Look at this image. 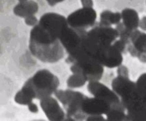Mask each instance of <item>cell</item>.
Segmentation results:
<instances>
[{
    "label": "cell",
    "instance_id": "obj_1",
    "mask_svg": "<svg viewBox=\"0 0 146 121\" xmlns=\"http://www.w3.org/2000/svg\"><path fill=\"white\" fill-rule=\"evenodd\" d=\"M25 83L30 88L35 98L40 100L54 93L60 84L58 78L46 69L38 71Z\"/></svg>",
    "mask_w": 146,
    "mask_h": 121
},
{
    "label": "cell",
    "instance_id": "obj_2",
    "mask_svg": "<svg viewBox=\"0 0 146 121\" xmlns=\"http://www.w3.org/2000/svg\"><path fill=\"white\" fill-rule=\"evenodd\" d=\"M54 94L66 111L65 120H86L87 116L82 113L81 110L82 102L86 96L84 94L72 89L57 90Z\"/></svg>",
    "mask_w": 146,
    "mask_h": 121
},
{
    "label": "cell",
    "instance_id": "obj_3",
    "mask_svg": "<svg viewBox=\"0 0 146 121\" xmlns=\"http://www.w3.org/2000/svg\"><path fill=\"white\" fill-rule=\"evenodd\" d=\"M89 57L104 67L110 69L118 67L123 61L122 54L111 45L95 43L86 52Z\"/></svg>",
    "mask_w": 146,
    "mask_h": 121
},
{
    "label": "cell",
    "instance_id": "obj_4",
    "mask_svg": "<svg viewBox=\"0 0 146 121\" xmlns=\"http://www.w3.org/2000/svg\"><path fill=\"white\" fill-rule=\"evenodd\" d=\"M70 68L72 74L80 75L90 82L99 81L103 75L104 67L82 53L73 60Z\"/></svg>",
    "mask_w": 146,
    "mask_h": 121
},
{
    "label": "cell",
    "instance_id": "obj_5",
    "mask_svg": "<svg viewBox=\"0 0 146 121\" xmlns=\"http://www.w3.org/2000/svg\"><path fill=\"white\" fill-rule=\"evenodd\" d=\"M97 17V12L93 8L82 7L71 13L66 19L70 27L86 30L96 24Z\"/></svg>",
    "mask_w": 146,
    "mask_h": 121
},
{
    "label": "cell",
    "instance_id": "obj_6",
    "mask_svg": "<svg viewBox=\"0 0 146 121\" xmlns=\"http://www.w3.org/2000/svg\"><path fill=\"white\" fill-rule=\"evenodd\" d=\"M87 89L94 97L107 103L111 107L110 110L124 107L115 92L99 81L89 82Z\"/></svg>",
    "mask_w": 146,
    "mask_h": 121
},
{
    "label": "cell",
    "instance_id": "obj_7",
    "mask_svg": "<svg viewBox=\"0 0 146 121\" xmlns=\"http://www.w3.org/2000/svg\"><path fill=\"white\" fill-rule=\"evenodd\" d=\"M38 24L59 40L64 30L69 26L65 17L53 12L46 13L42 16Z\"/></svg>",
    "mask_w": 146,
    "mask_h": 121
},
{
    "label": "cell",
    "instance_id": "obj_8",
    "mask_svg": "<svg viewBox=\"0 0 146 121\" xmlns=\"http://www.w3.org/2000/svg\"><path fill=\"white\" fill-rule=\"evenodd\" d=\"M30 51L42 61L53 63L60 60L64 56V48L60 42L51 46H40L29 44Z\"/></svg>",
    "mask_w": 146,
    "mask_h": 121
},
{
    "label": "cell",
    "instance_id": "obj_9",
    "mask_svg": "<svg viewBox=\"0 0 146 121\" xmlns=\"http://www.w3.org/2000/svg\"><path fill=\"white\" fill-rule=\"evenodd\" d=\"M86 34L98 44L111 45L119 37L117 31L111 26H104L96 24Z\"/></svg>",
    "mask_w": 146,
    "mask_h": 121
},
{
    "label": "cell",
    "instance_id": "obj_10",
    "mask_svg": "<svg viewBox=\"0 0 146 121\" xmlns=\"http://www.w3.org/2000/svg\"><path fill=\"white\" fill-rule=\"evenodd\" d=\"M59 40L68 56L74 55L82 49V37L79 31L69 26L64 30Z\"/></svg>",
    "mask_w": 146,
    "mask_h": 121
},
{
    "label": "cell",
    "instance_id": "obj_11",
    "mask_svg": "<svg viewBox=\"0 0 146 121\" xmlns=\"http://www.w3.org/2000/svg\"><path fill=\"white\" fill-rule=\"evenodd\" d=\"M127 51L132 57L139 60L146 55V33L138 29L132 31Z\"/></svg>",
    "mask_w": 146,
    "mask_h": 121
},
{
    "label": "cell",
    "instance_id": "obj_12",
    "mask_svg": "<svg viewBox=\"0 0 146 121\" xmlns=\"http://www.w3.org/2000/svg\"><path fill=\"white\" fill-rule=\"evenodd\" d=\"M110 109V106L106 102L95 97H90L86 96L82 102L81 108L82 112L87 116L106 115Z\"/></svg>",
    "mask_w": 146,
    "mask_h": 121
},
{
    "label": "cell",
    "instance_id": "obj_13",
    "mask_svg": "<svg viewBox=\"0 0 146 121\" xmlns=\"http://www.w3.org/2000/svg\"><path fill=\"white\" fill-rule=\"evenodd\" d=\"M40 106L48 119L50 121H62L66 117L64 112L57 101L49 96L41 100Z\"/></svg>",
    "mask_w": 146,
    "mask_h": 121
},
{
    "label": "cell",
    "instance_id": "obj_14",
    "mask_svg": "<svg viewBox=\"0 0 146 121\" xmlns=\"http://www.w3.org/2000/svg\"><path fill=\"white\" fill-rule=\"evenodd\" d=\"M121 15L122 23L127 29L132 31L138 29L140 20L135 10L131 8H125L122 11Z\"/></svg>",
    "mask_w": 146,
    "mask_h": 121
},
{
    "label": "cell",
    "instance_id": "obj_15",
    "mask_svg": "<svg viewBox=\"0 0 146 121\" xmlns=\"http://www.w3.org/2000/svg\"><path fill=\"white\" fill-rule=\"evenodd\" d=\"M37 3L33 1L19 3L14 8L13 12L17 16L26 18L34 15L38 11Z\"/></svg>",
    "mask_w": 146,
    "mask_h": 121
},
{
    "label": "cell",
    "instance_id": "obj_16",
    "mask_svg": "<svg viewBox=\"0 0 146 121\" xmlns=\"http://www.w3.org/2000/svg\"><path fill=\"white\" fill-rule=\"evenodd\" d=\"M99 25L104 26H111L117 25L121 20V13L113 12L109 10H105L100 14Z\"/></svg>",
    "mask_w": 146,
    "mask_h": 121
},
{
    "label": "cell",
    "instance_id": "obj_17",
    "mask_svg": "<svg viewBox=\"0 0 146 121\" xmlns=\"http://www.w3.org/2000/svg\"><path fill=\"white\" fill-rule=\"evenodd\" d=\"M87 82L82 76L73 74L67 79V86L71 89L78 88L84 86Z\"/></svg>",
    "mask_w": 146,
    "mask_h": 121
},
{
    "label": "cell",
    "instance_id": "obj_18",
    "mask_svg": "<svg viewBox=\"0 0 146 121\" xmlns=\"http://www.w3.org/2000/svg\"><path fill=\"white\" fill-rule=\"evenodd\" d=\"M126 109H111L106 115L107 120L109 121H126Z\"/></svg>",
    "mask_w": 146,
    "mask_h": 121
},
{
    "label": "cell",
    "instance_id": "obj_19",
    "mask_svg": "<svg viewBox=\"0 0 146 121\" xmlns=\"http://www.w3.org/2000/svg\"><path fill=\"white\" fill-rule=\"evenodd\" d=\"M135 84L137 91L143 99L146 97V73L141 75Z\"/></svg>",
    "mask_w": 146,
    "mask_h": 121
},
{
    "label": "cell",
    "instance_id": "obj_20",
    "mask_svg": "<svg viewBox=\"0 0 146 121\" xmlns=\"http://www.w3.org/2000/svg\"><path fill=\"white\" fill-rule=\"evenodd\" d=\"M112 45L122 54L127 52V44L124 42L120 39L116 40L112 44Z\"/></svg>",
    "mask_w": 146,
    "mask_h": 121
},
{
    "label": "cell",
    "instance_id": "obj_21",
    "mask_svg": "<svg viewBox=\"0 0 146 121\" xmlns=\"http://www.w3.org/2000/svg\"><path fill=\"white\" fill-rule=\"evenodd\" d=\"M117 73V75L123 77H129L128 69L126 67L122 65L118 67Z\"/></svg>",
    "mask_w": 146,
    "mask_h": 121
},
{
    "label": "cell",
    "instance_id": "obj_22",
    "mask_svg": "<svg viewBox=\"0 0 146 121\" xmlns=\"http://www.w3.org/2000/svg\"><path fill=\"white\" fill-rule=\"evenodd\" d=\"M25 23L29 26H34L37 23L38 20L34 16H31L25 18Z\"/></svg>",
    "mask_w": 146,
    "mask_h": 121
},
{
    "label": "cell",
    "instance_id": "obj_23",
    "mask_svg": "<svg viewBox=\"0 0 146 121\" xmlns=\"http://www.w3.org/2000/svg\"><path fill=\"white\" fill-rule=\"evenodd\" d=\"M105 119L102 115H95L89 116L87 118L86 121H104Z\"/></svg>",
    "mask_w": 146,
    "mask_h": 121
},
{
    "label": "cell",
    "instance_id": "obj_24",
    "mask_svg": "<svg viewBox=\"0 0 146 121\" xmlns=\"http://www.w3.org/2000/svg\"><path fill=\"white\" fill-rule=\"evenodd\" d=\"M82 5L84 7L93 8V0H80Z\"/></svg>",
    "mask_w": 146,
    "mask_h": 121
},
{
    "label": "cell",
    "instance_id": "obj_25",
    "mask_svg": "<svg viewBox=\"0 0 146 121\" xmlns=\"http://www.w3.org/2000/svg\"><path fill=\"white\" fill-rule=\"evenodd\" d=\"M28 105L29 109L31 112L34 113L38 112V107L35 104L32 102Z\"/></svg>",
    "mask_w": 146,
    "mask_h": 121
},
{
    "label": "cell",
    "instance_id": "obj_26",
    "mask_svg": "<svg viewBox=\"0 0 146 121\" xmlns=\"http://www.w3.org/2000/svg\"><path fill=\"white\" fill-rule=\"evenodd\" d=\"M139 27L144 31H146V16L143 17L140 20Z\"/></svg>",
    "mask_w": 146,
    "mask_h": 121
},
{
    "label": "cell",
    "instance_id": "obj_27",
    "mask_svg": "<svg viewBox=\"0 0 146 121\" xmlns=\"http://www.w3.org/2000/svg\"><path fill=\"white\" fill-rule=\"evenodd\" d=\"M64 0H46L49 5L51 6L55 5L57 3L63 2Z\"/></svg>",
    "mask_w": 146,
    "mask_h": 121
},
{
    "label": "cell",
    "instance_id": "obj_28",
    "mask_svg": "<svg viewBox=\"0 0 146 121\" xmlns=\"http://www.w3.org/2000/svg\"><path fill=\"white\" fill-rule=\"evenodd\" d=\"M18 1H19V3H22L26 1L27 0H18Z\"/></svg>",
    "mask_w": 146,
    "mask_h": 121
}]
</instances>
